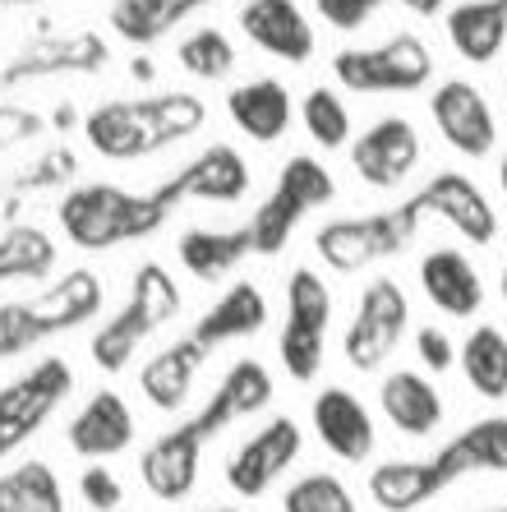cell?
Segmentation results:
<instances>
[{
    "mask_svg": "<svg viewBox=\"0 0 507 512\" xmlns=\"http://www.w3.org/2000/svg\"><path fill=\"white\" fill-rule=\"evenodd\" d=\"M208 107L194 93H157V97H125V102H102L83 120L88 148L111 162H139L171 143L203 130Z\"/></svg>",
    "mask_w": 507,
    "mask_h": 512,
    "instance_id": "obj_1",
    "label": "cell"
},
{
    "mask_svg": "<svg viewBox=\"0 0 507 512\" xmlns=\"http://www.w3.org/2000/svg\"><path fill=\"white\" fill-rule=\"evenodd\" d=\"M180 199L176 180L157 185L153 194H130L120 185H79L60 199V227L79 250H116L125 240L157 231Z\"/></svg>",
    "mask_w": 507,
    "mask_h": 512,
    "instance_id": "obj_2",
    "label": "cell"
},
{
    "mask_svg": "<svg viewBox=\"0 0 507 512\" xmlns=\"http://www.w3.org/2000/svg\"><path fill=\"white\" fill-rule=\"evenodd\" d=\"M434 222L429 217V199L425 190L406 194L397 208H378V213H360V217H332L314 231V254L323 268L332 273H360L378 259H392L406 245H415L420 227Z\"/></svg>",
    "mask_w": 507,
    "mask_h": 512,
    "instance_id": "obj_3",
    "label": "cell"
},
{
    "mask_svg": "<svg viewBox=\"0 0 507 512\" xmlns=\"http://www.w3.org/2000/svg\"><path fill=\"white\" fill-rule=\"evenodd\" d=\"M185 296H180V282L166 273L162 263H139L130 282V296L111 319L97 323V333L88 337V356L102 374H125L139 346L153 333H162L166 323L180 314Z\"/></svg>",
    "mask_w": 507,
    "mask_h": 512,
    "instance_id": "obj_4",
    "label": "cell"
},
{
    "mask_svg": "<svg viewBox=\"0 0 507 512\" xmlns=\"http://www.w3.org/2000/svg\"><path fill=\"white\" fill-rule=\"evenodd\" d=\"M332 199H337V180H332V171L323 167L319 157H309V153L286 157L282 171H277L272 194L245 222L249 240H254V254H263V259L282 254L286 245H291V236L300 231V222Z\"/></svg>",
    "mask_w": 507,
    "mask_h": 512,
    "instance_id": "obj_5",
    "label": "cell"
},
{
    "mask_svg": "<svg viewBox=\"0 0 507 512\" xmlns=\"http://www.w3.org/2000/svg\"><path fill=\"white\" fill-rule=\"evenodd\" d=\"M328 333H332V286L323 282L319 268H291L286 277V319L277 333V360L291 383H314L328 360Z\"/></svg>",
    "mask_w": 507,
    "mask_h": 512,
    "instance_id": "obj_6",
    "label": "cell"
},
{
    "mask_svg": "<svg viewBox=\"0 0 507 512\" xmlns=\"http://www.w3.org/2000/svg\"><path fill=\"white\" fill-rule=\"evenodd\" d=\"M102 277L97 273H70L65 282H56L51 291L33 300H19V305H5L0 310V356H14V351H28L33 342L51 333H70L79 323L97 319L102 314Z\"/></svg>",
    "mask_w": 507,
    "mask_h": 512,
    "instance_id": "obj_7",
    "label": "cell"
},
{
    "mask_svg": "<svg viewBox=\"0 0 507 512\" xmlns=\"http://www.w3.org/2000/svg\"><path fill=\"white\" fill-rule=\"evenodd\" d=\"M434 51L415 33H392L374 47H342L332 56V79L346 93H420L434 84Z\"/></svg>",
    "mask_w": 507,
    "mask_h": 512,
    "instance_id": "obj_8",
    "label": "cell"
},
{
    "mask_svg": "<svg viewBox=\"0 0 507 512\" xmlns=\"http://www.w3.org/2000/svg\"><path fill=\"white\" fill-rule=\"evenodd\" d=\"M406 328H411V296H406V286L392 282V277L365 282V291L355 300L351 323H346V333H342L346 365L360 374H378L383 360L401 346Z\"/></svg>",
    "mask_w": 507,
    "mask_h": 512,
    "instance_id": "obj_9",
    "label": "cell"
},
{
    "mask_svg": "<svg viewBox=\"0 0 507 512\" xmlns=\"http://www.w3.org/2000/svg\"><path fill=\"white\" fill-rule=\"evenodd\" d=\"M74 393V370L65 356H42L19 379L0 388V457L19 453L37 429L56 416Z\"/></svg>",
    "mask_w": 507,
    "mask_h": 512,
    "instance_id": "obj_10",
    "label": "cell"
},
{
    "mask_svg": "<svg viewBox=\"0 0 507 512\" xmlns=\"http://www.w3.org/2000/svg\"><path fill=\"white\" fill-rule=\"evenodd\" d=\"M429 120H434V130L443 134V143H448L457 157H466V162H484V157L494 153L498 143V116L494 107H489V97H484L480 84H471V79H443V84H434V93H429Z\"/></svg>",
    "mask_w": 507,
    "mask_h": 512,
    "instance_id": "obj_11",
    "label": "cell"
},
{
    "mask_svg": "<svg viewBox=\"0 0 507 512\" xmlns=\"http://www.w3.org/2000/svg\"><path fill=\"white\" fill-rule=\"evenodd\" d=\"M300 448H305V429L295 425L291 416H272L268 425H259L236 453L226 457L222 466L226 489H236L240 499H263L295 466Z\"/></svg>",
    "mask_w": 507,
    "mask_h": 512,
    "instance_id": "obj_12",
    "label": "cell"
},
{
    "mask_svg": "<svg viewBox=\"0 0 507 512\" xmlns=\"http://www.w3.org/2000/svg\"><path fill=\"white\" fill-rule=\"evenodd\" d=\"M420 153H425V143H420V130L406 116H378L346 148L351 171L369 190H401L420 167Z\"/></svg>",
    "mask_w": 507,
    "mask_h": 512,
    "instance_id": "obj_13",
    "label": "cell"
},
{
    "mask_svg": "<svg viewBox=\"0 0 507 512\" xmlns=\"http://www.w3.org/2000/svg\"><path fill=\"white\" fill-rule=\"evenodd\" d=\"M236 24L249 47L286 65H309L319 51V33L300 0H245L236 10Z\"/></svg>",
    "mask_w": 507,
    "mask_h": 512,
    "instance_id": "obj_14",
    "label": "cell"
},
{
    "mask_svg": "<svg viewBox=\"0 0 507 512\" xmlns=\"http://www.w3.org/2000/svg\"><path fill=\"white\" fill-rule=\"evenodd\" d=\"M309 425H314V439L346 466L369 462L378 448L374 411L365 406V397L342 388V383L314 393V402H309Z\"/></svg>",
    "mask_w": 507,
    "mask_h": 512,
    "instance_id": "obj_15",
    "label": "cell"
},
{
    "mask_svg": "<svg viewBox=\"0 0 507 512\" xmlns=\"http://www.w3.org/2000/svg\"><path fill=\"white\" fill-rule=\"evenodd\" d=\"M203 448L208 443L194 434L189 420H176L171 429H162L148 448L139 453V480L157 503H185L199 489L203 471Z\"/></svg>",
    "mask_w": 507,
    "mask_h": 512,
    "instance_id": "obj_16",
    "label": "cell"
},
{
    "mask_svg": "<svg viewBox=\"0 0 507 512\" xmlns=\"http://www.w3.org/2000/svg\"><path fill=\"white\" fill-rule=\"evenodd\" d=\"M268 406H272L268 365L254 360V356H240L236 365H226V374L217 379V388L208 393V402H203L194 416H185V420L194 425V434H199L203 443H213L222 429H231L236 420L259 416V411H268Z\"/></svg>",
    "mask_w": 507,
    "mask_h": 512,
    "instance_id": "obj_17",
    "label": "cell"
},
{
    "mask_svg": "<svg viewBox=\"0 0 507 512\" xmlns=\"http://www.w3.org/2000/svg\"><path fill=\"white\" fill-rule=\"evenodd\" d=\"M134 439H139V420L116 388H97L65 425V443L83 462H107V457L130 453Z\"/></svg>",
    "mask_w": 507,
    "mask_h": 512,
    "instance_id": "obj_18",
    "label": "cell"
},
{
    "mask_svg": "<svg viewBox=\"0 0 507 512\" xmlns=\"http://www.w3.org/2000/svg\"><path fill=\"white\" fill-rule=\"evenodd\" d=\"M420 190L429 199V217L434 222L452 227L466 245H494L498 213H494V203H489V194L466 171H434Z\"/></svg>",
    "mask_w": 507,
    "mask_h": 512,
    "instance_id": "obj_19",
    "label": "cell"
},
{
    "mask_svg": "<svg viewBox=\"0 0 507 512\" xmlns=\"http://www.w3.org/2000/svg\"><path fill=\"white\" fill-rule=\"evenodd\" d=\"M420 291L448 319H475L484 310V277L461 245H434L420 259Z\"/></svg>",
    "mask_w": 507,
    "mask_h": 512,
    "instance_id": "obj_20",
    "label": "cell"
},
{
    "mask_svg": "<svg viewBox=\"0 0 507 512\" xmlns=\"http://www.w3.org/2000/svg\"><path fill=\"white\" fill-rule=\"evenodd\" d=\"M203 365H208V346H199L189 333L176 337V342L157 346L153 356L143 360V370H139L143 402L153 406V411H162V416L185 411L189 397H194V379H199Z\"/></svg>",
    "mask_w": 507,
    "mask_h": 512,
    "instance_id": "obj_21",
    "label": "cell"
},
{
    "mask_svg": "<svg viewBox=\"0 0 507 512\" xmlns=\"http://www.w3.org/2000/svg\"><path fill=\"white\" fill-rule=\"evenodd\" d=\"M429 462H434V471L443 476L448 489L466 476H507V416L471 420Z\"/></svg>",
    "mask_w": 507,
    "mask_h": 512,
    "instance_id": "obj_22",
    "label": "cell"
},
{
    "mask_svg": "<svg viewBox=\"0 0 507 512\" xmlns=\"http://www.w3.org/2000/svg\"><path fill=\"white\" fill-rule=\"evenodd\" d=\"M378 411H383V420L397 429L401 439H429L448 420V406H443L438 383L425 379L420 370L383 374V383H378Z\"/></svg>",
    "mask_w": 507,
    "mask_h": 512,
    "instance_id": "obj_23",
    "label": "cell"
},
{
    "mask_svg": "<svg viewBox=\"0 0 507 512\" xmlns=\"http://www.w3.org/2000/svg\"><path fill=\"white\" fill-rule=\"evenodd\" d=\"M226 116L245 139L282 143L295 120V97L282 79L263 74V79H245V84L226 88Z\"/></svg>",
    "mask_w": 507,
    "mask_h": 512,
    "instance_id": "obj_24",
    "label": "cell"
},
{
    "mask_svg": "<svg viewBox=\"0 0 507 512\" xmlns=\"http://www.w3.org/2000/svg\"><path fill=\"white\" fill-rule=\"evenodd\" d=\"M176 190L180 199H203V203H240L254 185L249 162L231 148V143H208L194 162L176 171Z\"/></svg>",
    "mask_w": 507,
    "mask_h": 512,
    "instance_id": "obj_25",
    "label": "cell"
},
{
    "mask_svg": "<svg viewBox=\"0 0 507 512\" xmlns=\"http://www.w3.org/2000/svg\"><path fill=\"white\" fill-rule=\"evenodd\" d=\"M268 328V296H263L254 282H231L222 296L203 310V319L189 328V337L208 351L226 342H245V337L263 333Z\"/></svg>",
    "mask_w": 507,
    "mask_h": 512,
    "instance_id": "obj_26",
    "label": "cell"
},
{
    "mask_svg": "<svg viewBox=\"0 0 507 512\" xmlns=\"http://www.w3.org/2000/svg\"><path fill=\"white\" fill-rule=\"evenodd\" d=\"M443 33L466 65H494L507 47V0H461L443 14Z\"/></svg>",
    "mask_w": 507,
    "mask_h": 512,
    "instance_id": "obj_27",
    "label": "cell"
},
{
    "mask_svg": "<svg viewBox=\"0 0 507 512\" xmlns=\"http://www.w3.org/2000/svg\"><path fill=\"white\" fill-rule=\"evenodd\" d=\"M369 499L378 512H415L434 503L438 494H448L443 476L434 471L429 457H392V462L369 466Z\"/></svg>",
    "mask_w": 507,
    "mask_h": 512,
    "instance_id": "obj_28",
    "label": "cell"
},
{
    "mask_svg": "<svg viewBox=\"0 0 507 512\" xmlns=\"http://www.w3.org/2000/svg\"><path fill=\"white\" fill-rule=\"evenodd\" d=\"M254 254V240H249V227L236 231H217V227H189L185 236L176 240V259L189 277L199 282H226L236 273L240 263Z\"/></svg>",
    "mask_w": 507,
    "mask_h": 512,
    "instance_id": "obj_29",
    "label": "cell"
},
{
    "mask_svg": "<svg viewBox=\"0 0 507 512\" xmlns=\"http://www.w3.org/2000/svg\"><path fill=\"white\" fill-rule=\"evenodd\" d=\"M457 365L484 402H507V333L498 323H475L457 346Z\"/></svg>",
    "mask_w": 507,
    "mask_h": 512,
    "instance_id": "obj_30",
    "label": "cell"
},
{
    "mask_svg": "<svg viewBox=\"0 0 507 512\" xmlns=\"http://www.w3.org/2000/svg\"><path fill=\"white\" fill-rule=\"evenodd\" d=\"M0 512H70V503L56 471L33 457L0 471Z\"/></svg>",
    "mask_w": 507,
    "mask_h": 512,
    "instance_id": "obj_31",
    "label": "cell"
},
{
    "mask_svg": "<svg viewBox=\"0 0 507 512\" xmlns=\"http://www.w3.org/2000/svg\"><path fill=\"white\" fill-rule=\"evenodd\" d=\"M300 125H305L309 143L323 148V153H342V148H351V139H355L351 107H346V97L328 84H314L305 97H300Z\"/></svg>",
    "mask_w": 507,
    "mask_h": 512,
    "instance_id": "obj_32",
    "label": "cell"
},
{
    "mask_svg": "<svg viewBox=\"0 0 507 512\" xmlns=\"http://www.w3.org/2000/svg\"><path fill=\"white\" fill-rule=\"evenodd\" d=\"M176 65L189 74V79H199V84H222V79L236 74V42L213 24L194 28V33L180 37Z\"/></svg>",
    "mask_w": 507,
    "mask_h": 512,
    "instance_id": "obj_33",
    "label": "cell"
},
{
    "mask_svg": "<svg viewBox=\"0 0 507 512\" xmlns=\"http://www.w3.org/2000/svg\"><path fill=\"white\" fill-rule=\"evenodd\" d=\"M194 5H203V0H120L116 10H111V24H116L120 37H130V42H153L157 33H166Z\"/></svg>",
    "mask_w": 507,
    "mask_h": 512,
    "instance_id": "obj_34",
    "label": "cell"
},
{
    "mask_svg": "<svg viewBox=\"0 0 507 512\" xmlns=\"http://www.w3.org/2000/svg\"><path fill=\"white\" fill-rule=\"evenodd\" d=\"M282 512H360L355 494L342 476L332 471H305L295 476L282 494Z\"/></svg>",
    "mask_w": 507,
    "mask_h": 512,
    "instance_id": "obj_35",
    "label": "cell"
},
{
    "mask_svg": "<svg viewBox=\"0 0 507 512\" xmlns=\"http://www.w3.org/2000/svg\"><path fill=\"white\" fill-rule=\"evenodd\" d=\"M383 5H401V10L420 14V19L448 14V0H314V14L337 33H360Z\"/></svg>",
    "mask_w": 507,
    "mask_h": 512,
    "instance_id": "obj_36",
    "label": "cell"
},
{
    "mask_svg": "<svg viewBox=\"0 0 507 512\" xmlns=\"http://www.w3.org/2000/svg\"><path fill=\"white\" fill-rule=\"evenodd\" d=\"M79 499L93 512H120V503H125V485H120V476L111 471V466L88 462L83 466V476H79Z\"/></svg>",
    "mask_w": 507,
    "mask_h": 512,
    "instance_id": "obj_37",
    "label": "cell"
},
{
    "mask_svg": "<svg viewBox=\"0 0 507 512\" xmlns=\"http://www.w3.org/2000/svg\"><path fill=\"white\" fill-rule=\"evenodd\" d=\"M415 356L425 365L429 374H448L457 365V342H452L448 328H438V323H425L420 333H415Z\"/></svg>",
    "mask_w": 507,
    "mask_h": 512,
    "instance_id": "obj_38",
    "label": "cell"
},
{
    "mask_svg": "<svg viewBox=\"0 0 507 512\" xmlns=\"http://www.w3.org/2000/svg\"><path fill=\"white\" fill-rule=\"evenodd\" d=\"M498 194H503V199H507V153L498 157Z\"/></svg>",
    "mask_w": 507,
    "mask_h": 512,
    "instance_id": "obj_39",
    "label": "cell"
},
{
    "mask_svg": "<svg viewBox=\"0 0 507 512\" xmlns=\"http://www.w3.org/2000/svg\"><path fill=\"white\" fill-rule=\"evenodd\" d=\"M498 296H503V310H507V263H503V273H498Z\"/></svg>",
    "mask_w": 507,
    "mask_h": 512,
    "instance_id": "obj_40",
    "label": "cell"
},
{
    "mask_svg": "<svg viewBox=\"0 0 507 512\" xmlns=\"http://www.w3.org/2000/svg\"><path fill=\"white\" fill-rule=\"evenodd\" d=\"M203 512H240V508H203Z\"/></svg>",
    "mask_w": 507,
    "mask_h": 512,
    "instance_id": "obj_41",
    "label": "cell"
},
{
    "mask_svg": "<svg viewBox=\"0 0 507 512\" xmlns=\"http://www.w3.org/2000/svg\"><path fill=\"white\" fill-rule=\"evenodd\" d=\"M503 102H507V74H503Z\"/></svg>",
    "mask_w": 507,
    "mask_h": 512,
    "instance_id": "obj_42",
    "label": "cell"
},
{
    "mask_svg": "<svg viewBox=\"0 0 507 512\" xmlns=\"http://www.w3.org/2000/svg\"><path fill=\"white\" fill-rule=\"evenodd\" d=\"M484 512H507V508H484Z\"/></svg>",
    "mask_w": 507,
    "mask_h": 512,
    "instance_id": "obj_43",
    "label": "cell"
},
{
    "mask_svg": "<svg viewBox=\"0 0 507 512\" xmlns=\"http://www.w3.org/2000/svg\"><path fill=\"white\" fill-rule=\"evenodd\" d=\"M503 508H507V503H503Z\"/></svg>",
    "mask_w": 507,
    "mask_h": 512,
    "instance_id": "obj_44",
    "label": "cell"
}]
</instances>
